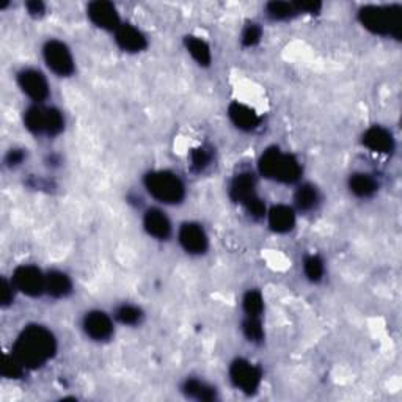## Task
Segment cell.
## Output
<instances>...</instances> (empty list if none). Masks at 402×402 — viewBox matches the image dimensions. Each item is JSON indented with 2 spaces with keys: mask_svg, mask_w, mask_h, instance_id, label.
Segmentation results:
<instances>
[{
  "mask_svg": "<svg viewBox=\"0 0 402 402\" xmlns=\"http://www.w3.org/2000/svg\"><path fill=\"white\" fill-rule=\"evenodd\" d=\"M11 354L26 366V369H38L55 356L57 338L44 325L30 324L22 329L14 341Z\"/></svg>",
  "mask_w": 402,
  "mask_h": 402,
  "instance_id": "1",
  "label": "cell"
},
{
  "mask_svg": "<svg viewBox=\"0 0 402 402\" xmlns=\"http://www.w3.org/2000/svg\"><path fill=\"white\" fill-rule=\"evenodd\" d=\"M261 176L282 184H294L302 176V165L292 154H286L277 147H270L258 161Z\"/></svg>",
  "mask_w": 402,
  "mask_h": 402,
  "instance_id": "2",
  "label": "cell"
},
{
  "mask_svg": "<svg viewBox=\"0 0 402 402\" xmlns=\"http://www.w3.org/2000/svg\"><path fill=\"white\" fill-rule=\"evenodd\" d=\"M399 5H366L359 11L360 24L379 36H390L399 40L401 22Z\"/></svg>",
  "mask_w": 402,
  "mask_h": 402,
  "instance_id": "3",
  "label": "cell"
},
{
  "mask_svg": "<svg viewBox=\"0 0 402 402\" xmlns=\"http://www.w3.org/2000/svg\"><path fill=\"white\" fill-rule=\"evenodd\" d=\"M147 192L164 204H179L186 199V186L176 173L170 170L148 171L143 178Z\"/></svg>",
  "mask_w": 402,
  "mask_h": 402,
  "instance_id": "4",
  "label": "cell"
},
{
  "mask_svg": "<svg viewBox=\"0 0 402 402\" xmlns=\"http://www.w3.org/2000/svg\"><path fill=\"white\" fill-rule=\"evenodd\" d=\"M11 282L16 286L18 292L27 295V297H40V295L46 294V274L36 265H19L13 272Z\"/></svg>",
  "mask_w": 402,
  "mask_h": 402,
  "instance_id": "5",
  "label": "cell"
},
{
  "mask_svg": "<svg viewBox=\"0 0 402 402\" xmlns=\"http://www.w3.org/2000/svg\"><path fill=\"white\" fill-rule=\"evenodd\" d=\"M43 58L49 70L60 75V78H70L75 71L74 57L70 48L60 40H49L43 48Z\"/></svg>",
  "mask_w": 402,
  "mask_h": 402,
  "instance_id": "6",
  "label": "cell"
},
{
  "mask_svg": "<svg viewBox=\"0 0 402 402\" xmlns=\"http://www.w3.org/2000/svg\"><path fill=\"white\" fill-rule=\"evenodd\" d=\"M230 381L245 394L258 391L263 382V371L245 359H236L230 365Z\"/></svg>",
  "mask_w": 402,
  "mask_h": 402,
  "instance_id": "7",
  "label": "cell"
},
{
  "mask_svg": "<svg viewBox=\"0 0 402 402\" xmlns=\"http://www.w3.org/2000/svg\"><path fill=\"white\" fill-rule=\"evenodd\" d=\"M18 85L30 101L41 104L49 97V83L41 71L35 68H24L18 73Z\"/></svg>",
  "mask_w": 402,
  "mask_h": 402,
  "instance_id": "8",
  "label": "cell"
},
{
  "mask_svg": "<svg viewBox=\"0 0 402 402\" xmlns=\"http://www.w3.org/2000/svg\"><path fill=\"white\" fill-rule=\"evenodd\" d=\"M178 240L181 247L186 250V253L200 256L208 252L209 238L200 223L186 222L181 225L178 233Z\"/></svg>",
  "mask_w": 402,
  "mask_h": 402,
  "instance_id": "9",
  "label": "cell"
},
{
  "mask_svg": "<svg viewBox=\"0 0 402 402\" xmlns=\"http://www.w3.org/2000/svg\"><path fill=\"white\" fill-rule=\"evenodd\" d=\"M87 16L97 28L107 30V32L113 33L123 24L117 6L110 2H105V0H96V2L90 4L87 9Z\"/></svg>",
  "mask_w": 402,
  "mask_h": 402,
  "instance_id": "10",
  "label": "cell"
},
{
  "mask_svg": "<svg viewBox=\"0 0 402 402\" xmlns=\"http://www.w3.org/2000/svg\"><path fill=\"white\" fill-rule=\"evenodd\" d=\"M82 329L88 338L93 341H107L113 335L112 317L100 310L88 311L82 319Z\"/></svg>",
  "mask_w": 402,
  "mask_h": 402,
  "instance_id": "11",
  "label": "cell"
},
{
  "mask_svg": "<svg viewBox=\"0 0 402 402\" xmlns=\"http://www.w3.org/2000/svg\"><path fill=\"white\" fill-rule=\"evenodd\" d=\"M115 43L121 51L129 52V54H137V52H143L148 48L145 33L135 26L127 24V22L115 30Z\"/></svg>",
  "mask_w": 402,
  "mask_h": 402,
  "instance_id": "12",
  "label": "cell"
},
{
  "mask_svg": "<svg viewBox=\"0 0 402 402\" xmlns=\"http://www.w3.org/2000/svg\"><path fill=\"white\" fill-rule=\"evenodd\" d=\"M363 147L376 154H391L394 151L393 134L382 126H371L361 137Z\"/></svg>",
  "mask_w": 402,
  "mask_h": 402,
  "instance_id": "13",
  "label": "cell"
},
{
  "mask_svg": "<svg viewBox=\"0 0 402 402\" xmlns=\"http://www.w3.org/2000/svg\"><path fill=\"white\" fill-rule=\"evenodd\" d=\"M143 228L151 238L157 240H166L171 236V222L164 211L151 208L143 216Z\"/></svg>",
  "mask_w": 402,
  "mask_h": 402,
  "instance_id": "14",
  "label": "cell"
},
{
  "mask_svg": "<svg viewBox=\"0 0 402 402\" xmlns=\"http://www.w3.org/2000/svg\"><path fill=\"white\" fill-rule=\"evenodd\" d=\"M228 117L239 131L253 132L261 125V117L247 104L234 101L228 105Z\"/></svg>",
  "mask_w": 402,
  "mask_h": 402,
  "instance_id": "15",
  "label": "cell"
},
{
  "mask_svg": "<svg viewBox=\"0 0 402 402\" xmlns=\"http://www.w3.org/2000/svg\"><path fill=\"white\" fill-rule=\"evenodd\" d=\"M258 196L256 194V179L250 171H242L233 178L230 184V199L234 203L244 206L247 201Z\"/></svg>",
  "mask_w": 402,
  "mask_h": 402,
  "instance_id": "16",
  "label": "cell"
},
{
  "mask_svg": "<svg viewBox=\"0 0 402 402\" xmlns=\"http://www.w3.org/2000/svg\"><path fill=\"white\" fill-rule=\"evenodd\" d=\"M265 217H268L269 228L278 234L290 233L295 226V209L287 204H275L268 211Z\"/></svg>",
  "mask_w": 402,
  "mask_h": 402,
  "instance_id": "17",
  "label": "cell"
},
{
  "mask_svg": "<svg viewBox=\"0 0 402 402\" xmlns=\"http://www.w3.org/2000/svg\"><path fill=\"white\" fill-rule=\"evenodd\" d=\"M73 292V282L62 270H49L46 274V294L54 299H65Z\"/></svg>",
  "mask_w": 402,
  "mask_h": 402,
  "instance_id": "18",
  "label": "cell"
},
{
  "mask_svg": "<svg viewBox=\"0 0 402 402\" xmlns=\"http://www.w3.org/2000/svg\"><path fill=\"white\" fill-rule=\"evenodd\" d=\"M181 390L186 394L187 398L195 399V401H201V402H211L217 399V390L214 386L206 384L204 381H200V379H186Z\"/></svg>",
  "mask_w": 402,
  "mask_h": 402,
  "instance_id": "19",
  "label": "cell"
},
{
  "mask_svg": "<svg viewBox=\"0 0 402 402\" xmlns=\"http://www.w3.org/2000/svg\"><path fill=\"white\" fill-rule=\"evenodd\" d=\"M379 189L377 181L368 173H354L349 178V191L359 199H371Z\"/></svg>",
  "mask_w": 402,
  "mask_h": 402,
  "instance_id": "20",
  "label": "cell"
},
{
  "mask_svg": "<svg viewBox=\"0 0 402 402\" xmlns=\"http://www.w3.org/2000/svg\"><path fill=\"white\" fill-rule=\"evenodd\" d=\"M321 201L319 191L313 184H302L297 187V191L294 194V204L295 209L300 212H311L317 208V204Z\"/></svg>",
  "mask_w": 402,
  "mask_h": 402,
  "instance_id": "21",
  "label": "cell"
},
{
  "mask_svg": "<svg viewBox=\"0 0 402 402\" xmlns=\"http://www.w3.org/2000/svg\"><path fill=\"white\" fill-rule=\"evenodd\" d=\"M48 125V109L41 107L40 104H35L24 112V126L28 132L33 135L46 134Z\"/></svg>",
  "mask_w": 402,
  "mask_h": 402,
  "instance_id": "22",
  "label": "cell"
},
{
  "mask_svg": "<svg viewBox=\"0 0 402 402\" xmlns=\"http://www.w3.org/2000/svg\"><path fill=\"white\" fill-rule=\"evenodd\" d=\"M184 46L187 49L189 54L195 60L196 63L200 66L206 68L211 65L212 62V54H211V48L209 44L201 40L200 36H186L184 38Z\"/></svg>",
  "mask_w": 402,
  "mask_h": 402,
  "instance_id": "23",
  "label": "cell"
},
{
  "mask_svg": "<svg viewBox=\"0 0 402 402\" xmlns=\"http://www.w3.org/2000/svg\"><path fill=\"white\" fill-rule=\"evenodd\" d=\"M113 317L123 325H129V327H134V325H139L143 321V311L137 305H131V303H123L115 308V313Z\"/></svg>",
  "mask_w": 402,
  "mask_h": 402,
  "instance_id": "24",
  "label": "cell"
},
{
  "mask_svg": "<svg viewBox=\"0 0 402 402\" xmlns=\"http://www.w3.org/2000/svg\"><path fill=\"white\" fill-rule=\"evenodd\" d=\"M303 274L311 283H319L325 274L322 258L317 255H307L303 258Z\"/></svg>",
  "mask_w": 402,
  "mask_h": 402,
  "instance_id": "25",
  "label": "cell"
},
{
  "mask_svg": "<svg viewBox=\"0 0 402 402\" xmlns=\"http://www.w3.org/2000/svg\"><path fill=\"white\" fill-rule=\"evenodd\" d=\"M242 310H244L245 316L250 317H261L264 311V299L263 294L256 290H250L245 292L244 299H242Z\"/></svg>",
  "mask_w": 402,
  "mask_h": 402,
  "instance_id": "26",
  "label": "cell"
},
{
  "mask_svg": "<svg viewBox=\"0 0 402 402\" xmlns=\"http://www.w3.org/2000/svg\"><path fill=\"white\" fill-rule=\"evenodd\" d=\"M242 333L244 337L253 344H260L264 341V327L261 322V317H250L245 316L244 322H242Z\"/></svg>",
  "mask_w": 402,
  "mask_h": 402,
  "instance_id": "27",
  "label": "cell"
},
{
  "mask_svg": "<svg viewBox=\"0 0 402 402\" xmlns=\"http://www.w3.org/2000/svg\"><path fill=\"white\" fill-rule=\"evenodd\" d=\"M265 14L272 21H287L297 14L294 4L290 2H269L265 5Z\"/></svg>",
  "mask_w": 402,
  "mask_h": 402,
  "instance_id": "28",
  "label": "cell"
},
{
  "mask_svg": "<svg viewBox=\"0 0 402 402\" xmlns=\"http://www.w3.org/2000/svg\"><path fill=\"white\" fill-rule=\"evenodd\" d=\"M26 366L22 365V363L14 356L13 354H6L4 356V363H2V376L5 379H13V381H16V379H21L26 373Z\"/></svg>",
  "mask_w": 402,
  "mask_h": 402,
  "instance_id": "29",
  "label": "cell"
},
{
  "mask_svg": "<svg viewBox=\"0 0 402 402\" xmlns=\"http://www.w3.org/2000/svg\"><path fill=\"white\" fill-rule=\"evenodd\" d=\"M212 162V153L204 147L194 148L191 151V166L196 173H203Z\"/></svg>",
  "mask_w": 402,
  "mask_h": 402,
  "instance_id": "30",
  "label": "cell"
},
{
  "mask_svg": "<svg viewBox=\"0 0 402 402\" xmlns=\"http://www.w3.org/2000/svg\"><path fill=\"white\" fill-rule=\"evenodd\" d=\"M65 129V117L63 113L55 107H48V125H46V135L55 137L62 134Z\"/></svg>",
  "mask_w": 402,
  "mask_h": 402,
  "instance_id": "31",
  "label": "cell"
},
{
  "mask_svg": "<svg viewBox=\"0 0 402 402\" xmlns=\"http://www.w3.org/2000/svg\"><path fill=\"white\" fill-rule=\"evenodd\" d=\"M261 38H263V28L260 27V24H256V22H250V24H247V27L244 28V32H242V36H240L242 46L255 48L256 44L261 41Z\"/></svg>",
  "mask_w": 402,
  "mask_h": 402,
  "instance_id": "32",
  "label": "cell"
},
{
  "mask_svg": "<svg viewBox=\"0 0 402 402\" xmlns=\"http://www.w3.org/2000/svg\"><path fill=\"white\" fill-rule=\"evenodd\" d=\"M244 208L247 211V214L255 218V220H261L265 217V214H268V209H265V204L264 201L260 199V196H255V199H252L250 201H247L244 204Z\"/></svg>",
  "mask_w": 402,
  "mask_h": 402,
  "instance_id": "33",
  "label": "cell"
},
{
  "mask_svg": "<svg viewBox=\"0 0 402 402\" xmlns=\"http://www.w3.org/2000/svg\"><path fill=\"white\" fill-rule=\"evenodd\" d=\"M16 292H18V290H16V286L13 285V282H9V280L4 278L2 280V290H0V302H2L4 308L11 305Z\"/></svg>",
  "mask_w": 402,
  "mask_h": 402,
  "instance_id": "34",
  "label": "cell"
},
{
  "mask_svg": "<svg viewBox=\"0 0 402 402\" xmlns=\"http://www.w3.org/2000/svg\"><path fill=\"white\" fill-rule=\"evenodd\" d=\"M294 9L299 13L307 14H317L322 9V4L319 2H294Z\"/></svg>",
  "mask_w": 402,
  "mask_h": 402,
  "instance_id": "35",
  "label": "cell"
},
{
  "mask_svg": "<svg viewBox=\"0 0 402 402\" xmlns=\"http://www.w3.org/2000/svg\"><path fill=\"white\" fill-rule=\"evenodd\" d=\"M24 159H26V153H24V149H19V148H14V149H10L9 151V154H6L5 157V162L9 166H18L21 165L22 162H24Z\"/></svg>",
  "mask_w": 402,
  "mask_h": 402,
  "instance_id": "36",
  "label": "cell"
},
{
  "mask_svg": "<svg viewBox=\"0 0 402 402\" xmlns=\"http://www.w3.org/2000/svg\"><path fill=\"white\" fill-rule=\"evenodd\" d=\"M26 9L28 11L30 16H35V18H41L44 11H46V5L40 0H32V2H27L26 4Z\"/></svg>",
  "mask_w": 402,
  "mask_h": 402,
  "instance_id": "37",
  "label": "cell"
}]
</instances>
